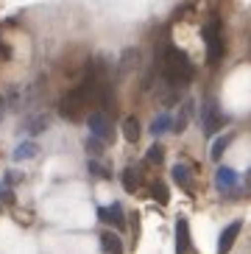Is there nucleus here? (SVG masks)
Segmentation results:
<instances>
[{
	"mask_svg": "<svg viewBox=\"0 0 251 254\" xmlns=\"http://www.w3.org/2000/svg\"><path fill=\"white\" fill-rule=\"evenodd\" d=\"M98 78L101 75H89L84 84H78L75 90H70L59 104V118L70 120V123H81L89 115V104H95V90H98Z\"/></svg>",
	"mask_w": 251,
	"mask_h": 254,
	"instance_id": "nucleus-1",
	"label": "nucleus"
},
{
	"mask_svg": "<svg viewBox=\"0 0 251 254\" xmlns=\"http://www.w3.org/2000/svg\"><path fill=\"white\" fill-rule=\"evenodd\" d=\"M159 73L162 78L170 84V87H187L192 81V62L185 51H179V48L168 45L159 56Z\"/></svg>",
	"mask_w": 251,
	"mask_h": 254,
	"instance_id": "nucleus-2",
	"label": "nucleus"
},
{
	"mask_svg": "<svg viewBox=\"0 0 251 254\" xmlns=\"http://www.w3.org/2000/svg\"><path fill=\"white\" fill-rule=\"evenodd\" d=\"M204 45H207V62L209 64H221L223 59V51H226V45H223V34H221V20L218 17H212L207 25H204Z\"/></svg>",
	"mask_w": 251,
	"mask_h": 254,
	"instance_id": "nucleus-3",
	"label": "nucleus"
},
{
	"mask_svg": "<svg viewBox=\"0 0 251 254\" xmlns=\"http://www.w3.org/2000/svg\"><path fill=\"white\" fill-rule=\"evenodd\" d=\"M198 123H201V131L207 137H212L218 128L226 123V118L221 115V109H218V104H215V98H207L204 104H201V112H198Z\"/></svg>",
	"mask_w": 251,
	"mask_h": 254,
	"instance_id": "nucleus-4",
	"label": "nucleus"
},
{
	"mask_svg": "<svg viewBox=\"0 0 251 254\" xmlns=\"http://www.w3.org/2000/svg\"><path fill=\"white\" fill-rule=\"evenodd\" d=\"M98 221L104 226H112V232H126V212L120 201H112L106 207H98Z\"/></svg>",
	"mask_w": 251,
	"mask_h": 254,
	"instance_id": "nucleus-5",
	"label": "nucleus"
},
{
	"mask_svg": "<svg viewBox=\"0 0 251 254\" xmlns=\"http://www.w3.org/2000/svg\"><path fill=\"white\" fill-rule=\"evenodd\" d=\"M84 123L89 126V134L101 137V140H112V120H109V112L104 109H92V112L84 118Z\"/></svg>",
	"mask_w": 251,
	"mask_h": 254,
	"instance_id": "nucleus-6",
	"label": "nucleus"
},
{
	"mask_svg": "<svg viewBox=\"0 0 251 254\" xmlns=\"http://www.w3.org/2000/svg\"><path fill=\"white\" fill-rule=\"evenodd\" d=\"M240 229H243V224H240V221H232V224L221 232V238H218V254H229L232 252V246H235Z\"/></svg>",
	"mask_w": 251,
	"mask_h": 254,
	"instance_id": "nucleus-7",
	"label": "nucleus"
},
{
	"mask_svg": "<svg viewBox=\"0 0 251 254\" xmlns=\"http://www.w3.org/2000/svg\"><path fill=\"white\" fill-rule=\"evenodd\" d=\"M120 182H123V187L128 193H137L142 187V168L140 165H126L123 173H120Z\"/></svg>",
	"mask_w": 251,
	"mask_h": 254,
	"instance_id": "nucleus-8",
	"label": "nucleus"
},
{
	"mask_svg": "<svg viewBox=\"0 0 251 254\" xmlns=\"http://www.w3.org/2000/svg\"><path fill=\"white\" fill-rule=\"evenodd\" d=\"M192 243H190V224L187 218H179L176 221V254H190Z\"/></svg>",
	"mask_w": 251,
	"mask_h": 254,
	"instance_id": "nucleus-9",
	"label": "nucleus"
},
{
	"mask_svg": "<svg viewBox=\"0 0 251 254\" xmlns=\"http://www.w3.org/2000/svg\"><path fill=\"white\" fill-rule=\"evenodd\" d=\"M192 109H195V106H192V101H190V98H187V101H182V106H179V112L173 115V131H176V134H182V131H185V128L190 126Z\"/></svg>",
	"mask_w": 251,
	"mask_h": 254,
	"instance_id": "nucleus-10",
	"label": "nucleus"
},
{
	"mask_svg": "<svg viewBox=\"0 0 251 254\" xmlns=\"http://www.w3.org/2000/svg\"><path fill=\"white\" fill-rule=\"evenodd\" d=\"M173 182H176L182 190H192V168L187 162H176L173 165V171H170Z\"/></svg>",
	"mask_w": 251,
	"mask_h": 254,
	"instance_id": "nucleus-11",
	"label": "nucleus"
},
{
	"mask_svg": "<svg viewBox=\"0 0 251 254\" xmlns=\"http://www.w3.org/2000/svg\"><path fill=\"white\" fill-rule=\"evenodd\" d=\"M120 131H123V140L126 142H140V134H142L140 120L134 118V115L123 118V120H120Z\"/></svg>",
	"mask_w": 251,
	"mask_h": 254,
	"instance_id": "nucleus-12",
	"label": "nucleus"
},
{
	"mask_svg": "<svg viewBox=\"0 0 251 254\" xmlns=\"http://www.w3.org/2000/svg\"><path fill=\"white\" fill-rule=\"evenodd\" d=\"M148 131H151L154 137H162V134H168V131H173V115H170V112H159L154 120H151Z\"/></svg>",
	"mask_w": 251,
	"mask_h": 254,
	"instance_id": "nucleus-13",
	"label": "nucleus"
},
{
	"mask_svg": "<svg viewBox=\"0 0 251 254\" xmlns=\"http://www.w3.org/2000/svg\"><path fill=\"white\" fill-rule=\"evenodd\" d=\"M215 185H218V190H232V187L237 185V171H232L229 165H221L218 171H215Z\"/></svg>",
	"mask_w": 251,
	"mask_h": 254,
	"instance_id": "nucleus-14",
	"label": "nucleus"
},
{
	"mask_svg": "<svg viewBox=\"0 0 251 254\" xmlns=\"http://www.w3.org/2000/svg\"><path fill=\"white\" fill-rule=\"evenodd\" d=\"M39 154V142H34V140H22V142H17V148H14V162H22V159H34Z\"/></svg>",
	"mask_w": 251,
	"mask_h": 254,
	"instance_id": "nucleus-15",
	"label": "nucleus"
},
{
	"mask_svg": "<svg viewBox=\"0 0 251 254\" xmlns=\"http://www.w3.org/2000/svg\"><path fill=\"white\" fill-rule=\"evenodd\" d=\"M101 249L104 254H123V240L118 238V232H101Z\"/></svg>",
	"mask_w": 251,
	"mask_h": 254,
	"instance_id": "nucleus-16",
	"label": "nucleus"
},
{
	"mask_svg": "<svg viewBox=\"0 0 251 254\" xmlns=\"http://www.w3.org/2000/svg\"><path fill=\"white\" fill-rule=\"evenodd\" d=\"M87 173L95 179H112V168L101 162V157H89L87 159Z\"/></svg>",
	"mask_w": 251,
	"mask_h": 254,
	"instance_id": "nucleus-17",
	"label": "nucleus"
},
{
	"mask_svg": "<svg viewBox=\"0 0 251 254\" xmlns=\"http://www.w3.org/2000/svg\"><path fill=\"white\" fill-rule=\"evenodd\" d=\"M229 142H232V134H221V137H215L212 148H209V159H212V162H221L223 151L229 148Z\"/></svg>",
	"mask_w": 251,
	"mask_h": 254,
	"instance_id": "nucleus-18",
	"label": "nucleus"
},
{
	"mask_svg": "<svg viewBox=\"0 0 251 254\" xmlns=\"http://www.w3.org/2000/svg\"><path fill=\"white\" fill-rule=\"evenodd\" d=\"M84 151H87V157H104V151H106V142L101 140V137L89 134V137H87V142H84Z\"/></svg>",
	"mask_w": 251,
	"mask_h": 254,
	"instance_id": "nucleus-19",
	"label": "nucleus"
},
{
	"mask_svg": "<svg viewBox=\"0 0 251 254\" xmlns=\"http://www.w3.org/2000/svg\"><path fill=\"white\" fill-rule=\"evenodd\" d=\"M51 126V118L48 115H37V118H31V123H25V131L28 134H39V131H48Z\"/></svg>",
	"mask_w": 251,
	"mask_h": 254,
	"instance_id": "nucleus-20",
	"label": "nucleus"
},
{
	"mask_svg": "<svg viewBox=\"0 0 251 254\" xmlns=\"http://www.w3.org/2000/svg\"><path fill=\"white\" fill-rule=\"evenodd\" d=\"M151 195H154L159 204H168V201H170V190H168V185H165L162 179L151 182Z\"/></svg>",
	"mask_w": 251,
	"mask_h": 254,
	"instance_id": "nucleus-21",
	"label": "nucleus"
},
{
	"mask_svg": "<svg viewBox=\"0 0 251 254\" xmlns=\"http://www.w3.org/2000/svg\"><path fill=\"white\" fill-rule=\"evenodd\" d=\"M162 159H165L162 142H154V145L145 151V165H162Z\"/></svg>",
	"mask_w": 251,
	"mask_h": 254,
	"instance_id": "nucleus-22",
	"label": "nucleus"
},
{
	"mask_svg": "<svg viewBox=\"0 0 251 254\" xmlns=\"http://www.w3.org/2000/svg\"><path fill=\"white\" fill-rule=\"evenodd\" d=\"M137 59H140V51L137 48H128V51H123V59H120V73H126V70H131L134 64H137Z\"/></svg>",
	"mask_w": 251,
	"mask_h": 254,
	"instance_id": "nucleus-23",
	"label": "nucleus"
},
{
	"mask_svg": "<svg viewBox=\"0 0 251 254\" xmlns=\"http://www.w3.org/2000/svg\"><path fill=\"white\" fill-rule=\"evenodd\" d=\"M14 201V195H11V190H6V187H0V212H3V204H11Z\"/></svg>",
	"mask_w": 251,
	"mask_h": 254,
	"instance_id": "nucleus-24",
	"label": "nucleus"
},
{
	"mask_svg": "<svg viewBox=\"0 0 251 254\" xmlns=\"http://www.w3.org/2000/svg\"><path fill=\"white\" fill-rule=\"evenodd\" d=\"M3 104H6V101H3V95H0V118H3Z\"/></svg>",
	"mask_w": 251,
	"mask_h": 254,
	"instance_id": "nucleus-25",
	"label": "nucleus"
}]
</instances>
